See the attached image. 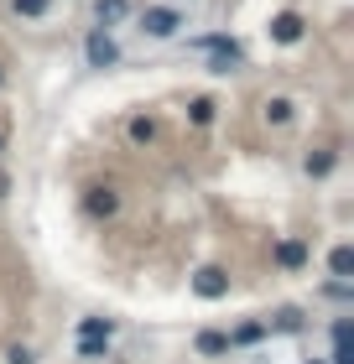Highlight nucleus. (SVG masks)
<instances>
[{"label": "nucleus", "mask_w": 354, "mask_h": 364, "mask_svg": "<svg viewBox=\"0 0 354 364\" xmlns=\"http://www.w3.org/2000/svg\"><path fill=\"white\" fill-rule=\"evenodd\" d=\"M83 208H89L94 219H110V213L120 208V198H115L110 188H89V198H83Z\"/></svg>", "instance_id": "6"}, {"label": "nucleus", "mask_w": 354, "mask_h": 364, "mask_svg": "<svg viewBox=\"0 0 354 364\" xmlns=\"http://www.w3.org/2000/svg\"><path fill=\"white\" fill-rule=\"evenodd\" d=\"M110 354V338H78V359H105Z\"/></svg>", "instance_id": "13"}, {"label": "nucleus", "mask_w": 354, "mask_h": 364, "mask_svg": "<svg viewBox=\"0 0 354 364\" xmlns=\"http://www.w3.org/2000/svg\"><path fill=\"white\" fill-rule=\"evenodd\" d=\"M83 58H89V68H110V63H120V47L99 26V31H89V42H83Z\"/></svg>", "instance_id": "2"}, {"label": "nucleus", "mask_w": 354, "mask_h": 364, "mask_svg": "<svg viewBox=\"0 0 354 364\" xmlns=\"http://www.w3.org/2000/svg\"><path fill=\"white\" fill-rule=\"evenodd\" d=\"M333 161H339L333 151H318V156H308V177H328V172H333Z\"/></svg>", "instance_id": "14"}, {"label": "nucleus", "mask_w": 354, "mask_h": 364, "mask_svg": "<svg viewBox=\"0 0 354 364\" xmlns=\"http://www.w3.org/2000/svg\"><path fill=\"white\" fill-rule=\"evenodd\" d=\"M214 109H219L214 99H193V109H188V114H193V125H209V120H214Z\"/></svg>", "instance_id": "16"}, {"label": "nucleus", "mask_w": 354, "mask_h": 364, "mask_svg": "<svg viewBox=\"0 0 354 364\" xmlns=\"http://www.w3.org/2000/svg\"><path fill=\"white\" fill-rule=\"evenodd\" d=\"M177 26H182V16L172 11V6H146L141 11V31H146V37H177Z\"/></svg>", "instance_id": "1"}, {"label": "nucleus", "mask_w": 354, "mask_h": 364, "mask_svg": "<svg viewBox=\"0 0 354 364\" xmlns=\"http://www.w3.org/2000/svg\"><path fill=\"white\" fill-rule=\"evenodd\" d=\"M151 136H157V125H151V120H130V141H151Z\"/></svg>", "instance_id": "20"}, {"label": "nucleus", "mask_w": 354, "mask_h": 364, "mask_svg": "<svg viewBox=\"0 0 354 364\" xmlns=\"http://www.w3.org/2000/svg\"><path fill=\"white\" fill-rule=\"evenodd\" d=\"M276 266H281V271L308 266V245H302V240H281V245H276Z\"/></svg>", "instance_id": "5"}, {"label": "nucleus", "mask_w": 354, "mask_h": 364, "mask_svg": "<svg viewBox=\"0 0 354 364\" xmlns=\"http://www.w3.org/2000/svg\"><path fill=\"white\" fill-rule=\"evenodd\" d=\"M78 338H115V323L110 318H83L78 323Z\"/></svg>", "instance_id": "12"}, {"label": "nucleus", "mask_w": 354, "mask_h": 364, "mask_svg": "<svg viewBox=\"0 0 354 364\" xmlns=\"http://www.w3.org/2000/svg\"><path fill=\"white\" fill-rule=\"evenodd\" d=\"M266 333H271V328H266V323H240V328H234V333H229V349H234V343H261Z\"/></svg>", "instance_id": "11"}, {"label": "nucleus", "mask_w": 354, "mask_h": 364, "mask_svg": "<svg viewBox=\"0 0 354 364\" xmlns=\"http://www.w3.org/2000/svg\"><path fill=\"white\" fill-rule=\"evenodd\" d=\"M0 151H6V130H0Z\"/></svg>", "instance_id": "22"}, {"label": "nucleus", "mask_w": 354, "mask_h": 364, "mask_svg": "<svg viewBox=\"0 0 354 364\" xmlns=\"http://www.w3.org/2000/svg\"><path fill=\"white\" fill-rule=\"evenodd\" d=\"M94 16H99V26H115V21H125V16H130V0H99Z\"/></svg>", "instance_id": "9"}, {"label": "nucleus", "mask_w": 354, "mask_h": 364, "mask_svg": "<svg viewBox=\"0 0 354 364\" xmlns=\"http://www.w3.org/2000/svg\"><path fill=\"white\" fill-rule=\"evenodd\" d=\"M266 114H271L276 125H286V120H292V99H271V105H266Z\"/></svg>", "instance_id": "17"}, {"label": "nucleus", "mask_w": 354, "mask_h": 364, "mask_svg": "<svg viewBox=\"0 0 354 364\" xmlns=\"http://www.w3.org/2000/svg\"><path fill=\"white\" fill-rule=\"evenodd\" d=\"M6 193H11V177H6V172H0V198H6Z\"/></svg>", "instance_id": "21"}, {"label": "nucleus", "mask_w": 354, "mask_h": 364, "mask_svg": "<svg viewBox=\"0 0 354 364\" xmlns=\"http://www.w3.org/2000/svg\"><path fill=\"white\" fill-rule=\"evenodd\" d=\"M53 0H16V16H47Z\"/></svg>", "instance_id": "19"}, {"label": "nucleus", "mask_w": 354, "mask_h": 364, "mask_svg": "<svg viewBox=\"0 0 354 364\" xmlns=\"http://www.w3.org/2000/svg\"><path fill=\"white\" fill-rule=\"evenodd\" d=\"M0 84H6V73H0Z\"/></svg>", "instance_id": "23"}, {"label": "nucleus", "mask_w": 354, "mask_h": 364, "mask_svg": "<svg viewBox=\"0 0 354 364\" xmlns=\"http://www.w3.org/2000/svg\"><path fill=\"white\" fill-rule=\"evenodd\" d=\"M328 271L339 276V281H349V276H354V250H349V245H339V250L328 255Z\"/></svg>", "instance_id": "10"}, {"label": "nucleus", "mask_w": 354, "mask_h": 364, "mask_svg": "<svg viewBox=\"0 0 354 364\" xmlns=\"http://www.w3.org/2000/svg\"><path fill=\"white\" fill-rule=\"evenodd\" d=\"M308 364H318V359H308Z\"/></svg>", "instance_id": "24"}, {"label": "nucleus", "mask_w": 354, "mask_h": 364, "mask_svg": "<svg viewBox=\"0 0 354 364\" xmlns=\"http://www.w3.org/2000/svg\"><path fill=\"white\" fill-rule=\"evenodd\" d=\"M266 328H276V333H297V328H302V312L286 307V312H276V323H266Z\"/></svg>", "instance_id": "15"}, {"label": "nucleus", "mask_w": 354, "mask_h": 364, "mask_svg": "<svg viewBox=\"0 0 354 364\" xmlns=\"http://www.w3.org/2000/svg\"><path fill=\"white\" fill-rule=\"evenodd\" d=\"M333 364H354V349H349V318H333Z\"/></svg>", "instance_id": "8"}, {"label": "nucleus", "mask_w": 354, "mask_h": 364, "mask_svg": "<svg viewBox=\"0 0 354 364\" xmlns=\"http://www.w3.org/2000/svg\"><path fill=\"white\" fill-rule=\"evenodd\" d=\"M193 291L204 296V302H219V296H229V276L219 271V266H204V271L193 276Z\"/></svg>", "instance_id": "3"}, {"label": "nucleus", "mask_w": 354, "mask_h": 364, "mask_svg": "<svg viewBox=\"0 0 354 364\" xmlns=\"http://www.w3.org/2000/svg\"><path fill=\"white\" fill-rule=\"evenodd\" d=\"M6 364H37V354H31L26 343H11V349H6Z\"/></svg>", "instance_id": "18"}, {"label": "nucleus", "mask_w": 354, "mask_h": 364, "mask_svg": "<svg viewBox=\"0 0 354 364\" xmlns=\"http://www.w3.org/2000/svg\"><path fill=\"white\" fill-rule=\"evenodd\" d=\"M271 37L276 42H302V16L297 11H281L276 21H271Z\"/></svg>", "instance_id": "7"}, {"label": "nucleus", "mask_w": 354, "mask_h": 364, "mask_svg": "<svg viewBox=\"0 0 354 364\" xmlns=\"http://www.w3.org/2000/svg\"><path fill=\"white\" fill-rule=\"evenodd\" d=\"M193 349L204 354V359H219V354H229V333H219V328H204V333L193 338Z\"/></svg>", "instance_id": "4"}]
</instances>
